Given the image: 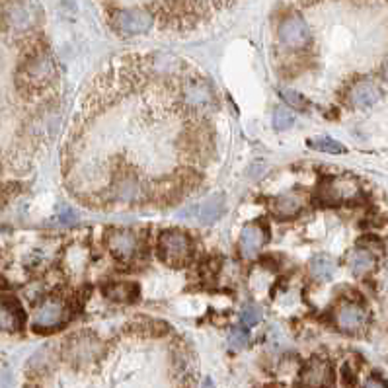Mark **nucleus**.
<instances>
[{
    "label": "nucleus",
    "mask_w": 388,
    "mask_h": 388,
    "mask_svg": "<svg viewBox=\"0 0 388 388\" xmlns=\"http://www.w3.org/2000/svg\"><path fill=\"white\" fill-rule=\"evenodd\" d=\"M20 76L27 88L43 90L57 78V67H55L51 55L46 51H34L22 64Z\"/></svg>",
    "instance_id": "1"
},
{
    "label": "nucleus",
    "mask_w": 388,
    "mask_h": 388,
    "mask_svg": "<svg viewBox=\"0 0 388 388\" xmlns=\"http://www.w3.org/2000/svg\"><path fill=\"white\" fill-rule=\"evenodd\" d=\"M191 252L190 236L181 230H164L158 236V256L172 268H183L191 260Z\"/></svg>",
    "instance_id": "2"
},
{
    "label": "nucleus",
    "mask_w": 388,
    "mask_h": 388,
    "mask_svg": "<svg viewBox=\"0 0 388 388\" xmlns=\"http://www.w3.org/2000/svg\"><path fill=\"white\" fill-rule=\"evenodd\" d=\"M0 16L8 29L16 34H26L36 27L39 12L29 0H4L0 6Z\"/></svg>",
    "instance_id": "3"
},
{
    "label": "nucleus",
    "mask_w": 388,
    "mask_h": 388,
    "mask_svg": "<svg viewBox=\"0 0 388 388\" xmlns=\"http://www.w3.org/2000/svg\"><path fill=\"white\" fill-rule=\"evenodd\" d=\"M180 104L193 118H203L215 108V96L207 82L188 81L181 84Z\"/></svg>",
    "instance_id": "4"
},
{
    "label": "nucleus",
    "mask_w": 388,
    "mask_h": 388,
    "mask_svg": "<svg viewBox=\"0 0 388 388\" xmlns=\"http://www.w3.org/2000/svg\"><path fill=\"white\" fill-rule=\"evenodd\" d=\"M64 320H67V305L63 298L47 297L34 310L32 326L36 332H51L61 328Z\"/></svg>",
    "instance_id": "5"
},
{
    "label": "nucleus",
    "mask_w": 388,
    "mask_h": 388,
    "mask_svg": "<svg viewBox=\"0 0 388 388\" xmlns=\"http://www.w3.org/2000/svg\"><path fill=\"white\" fill-rule=\"evenodd\" d=\"M111 193L118 201L123 203H135L146 198L145 180L137 174L133 168H121L111 180Z\"/></svg>",
    "instance_id": "6"
},
{
    "label": "nucleus",
    "mask_w": 388,
    "mask_h": 388,
    "mask_svg": "<svg viewBox=\"0 0 388 388\" xmlns=\"http://www.w3.org/2000/svg\"><path fill=\"white\" fill-rule=\"evenodd\" d=\"M193 183H195V174L191 170H181L168 180L158 181L154 186V199L162 205H174L193 188Z\"/></svg>",
    "instance_id": "7"
},
{
    "label": "nucleus",
    "mask_w": 388,
    "mask_h": 388,
    "mask_svg": "<svg viewBox=\"0 0 388 388\" xmlns=\"http://www.w3.org/2000/svg\"><path fill=\"white\" fill-rule=\"evenodd\" d=\"M277 37H279L281 43L291 51L305 49L312 41L310 27L298 14H289L281 20L279 27H277Z\"/></svg>",
    "instance_id": "8"
},
{
    "label": "nucleus",
    "mask_w": 388,
    "mask_h": 388,
    "mask_svg": "<svg viewBox=\"0 0 388 388\" xmlns=\"http://www.w3.org/2000/svg\"><path fill=\"white\" fill-rule=\"evenodd\" d=\"M154 16L146 8H123L113 14V26L125 36H141L151 32Z\"/></svg>",
    "instance_id": "9"
},
{
    "label": "nucleus",
    "mask_w": 388,
    "mask_h": 388,
    "mask_svg": "<svg viewBox=\"0 0 388 388\" xmlns=\"http://www.w3.org/2000/svg\"><path fill=\"white\" fill-rule=\"evenodd\" d=\"M99 353H102L99 340L96 335L86 334V332L73 335L64 345V355L74 365H88L94 359H98Z\"/></svg>",
    "instance_id": "10"
},
{
    "label": "nucleus",
    "mask_w": 388,
    "mask_h": 388,
    "mask_svg": "<svg viewBox=\"0 0 388 388\" xmlns=\"http://www.w3.org/2000/svg\"><path fill=\"white\" fill-rule=\"evenodd\" d=\"M298 388H334L332 365L322 357H312L300 370Z\"/></svg>",
    "instance_id": "11"
},
{
    "label": "nucleus",
    "mask_w": 388,
    "mask_h": 388,
    "mask_svg": "<svg viewBox=\"0 0 388 388\" xmlns=\"http://www.w3.org/2000/svg\"><path fill=\"white\" fill-rule=\"evenodd\" d=\"M104 240L109 252L113 254V258H118L121 262H131L139 250V238L133 230H127V228H109Z\"/></svg>",
    "instance_id": "12"
},
{
    "label": "nucleus",
    "mask_w": 388,
    "mask_h": 388,
    "mask_svg": "<svg viewBox=\"0 0 388 388\" xmlns=\"http://www.w3.org/2000/svg\"><path fill=\"white\" fill-rule=\"evenodd\" d=\"M268 228L262 223H250L242 228L240 233V256L246 262H252L262 252V248L268 242Z\"/></svg>",
    "instance_id": "13"
},
{
    "label": "nucleus",
    "mask_w": 388,
    "mask_h": 388,
    "mask_svg": "<svg viewBox=\"0 0 388 388\" xmlns=\"http://www.w3.org/2000/svg\"><path fill=\"white\" fill-rule=\"evenodd\" d=\"M335 326L347 332V334H357L367 326V312L355 303H342L334 314Z\"/></svg>",
    "instance_id": "14"
},
{
    "label": "nucleus",
    "mask_w": 388,
    "mask_h": 388,
    "mask_svg": "<svg viewBox=\"0 0 388 388\" xmlns=\"http://www.w3.org/2000/svg\"><path fill=\"white\" fill-rule=\"evenodd\" d=\"M357 183L353 180H332L326 181L324 186L320 188V201L324 205H338L342 203L343 199H349L353 195H357Z\"/></svg>",
    "instance_id": "15"
},
{
    "label": "nucleus",
    "mask_w": 388,
    "mask_h": 388,
    "mask_svg": "<svg viewBox=\"0 0 388 388\" xmlns=\"http://www.w3.org/2000/svg\"><path fill=\"white\" fill-rule=\"evenodd\" d=\"M307 205V198L303 195V193H298V191H287V193H281L277 198L273 199V203H271V209H273V213L281 219H287V217H295L298 215L303 209Z\"/></svg>",
    "instance_id": "16"
},
{
    "label": "nucleus",
    "mask_w": 388,
    "mask_h": 388,
    "mask_svg": "<svg viewBox=\"0 0 388 388\" xmlns=\"http://www.w3.org/2000/svg\"><path fill=\"white\" fill-rule=\"evenodd\" d=\"M382 98V92L375 82L361 81L353 84L349 90V104L355 108H370Z\"/></svg>",
    "instance_id": "17"
},
{
    "label": "nucleus",
    "mask_w": 388,
    "mask_h": 388,
    "mask_svg": "<svg viewBox=\"0 0 388 388\" xmlns=\"http://www.w3.org/2000/svg\"><path fill=\"white\" fill-rule=\"evenodd\" d=\"M24 326V314L16 300L0 297V332H18Z\"/></svg>",
    "instance_id": "18"
},
{
    "label": "nucleus",
    "mask_w": 388,
    "mask_h": 388,
    "mask_svg": "<svg viewBox=\"0 0 388 388\" xmlns=\"http://www.w3.org/2000/svg\"><path fill=\"white\" fill-rule=\"evenodd\" d=\"M347 265H349L353 275L361 277V275H367V273H370V271L375 270L377 258H375V254L370 252L369 248L357 246V248H353L352 252H349V256H347Z\"/></svg>",
    "instance_id": "19"
},
{
    "label": "nucleus",
    "mask_w": 388,
    "mask_h": 388,
    "mask_svg": "<svg viewBox=\"0 0 388 388\" xmlns=\"http://www.w3.org/2000/svg\"><path fill=\"white\" fill-rule=\"evenodd\" d=\"M137 295H139V287L133 281H116V283H109L106 287V297L113 303H119V305L133 303Z\"/></svg>",
    "instance_id": "20"
},
{
    "label": "nucleus",
    "mask_w": 388,
    "mask_h": 388,
    "mask_svg": "<svg viewBox=\"0 0 388 388\" xmlns=\"http://www.w3.org/2000/svg\"><path fill=\"white\" fill-rule=\"evenodd\" d=\"M211 148V139L205 131L201 129H193L183 137V153L193 158H199L203 153H207Z\"/></svg>",
    "instance_id": "21"
},
{
    "label": "nucleus",
    "mask_w": 388,
    "mask_h": 388,
    "mask_svg": "<svg viewBox=\"0 0 388 388\" xmlns=\"http://www.w3.org/2000/svg\"><path fill=\"white\" fill-rule=\"evenodd\" d=\"M223 211H225V198L223 195H213L199 207V221L205 223V225H211V223H215L223 215Z\"/></svg>",
    "instance_id": "22"
},
{
    "label": "nucleus",
    "mask_w": 388,
    "mask_h": 388,
    "mask_svg": "<svg viewBox=\"0 0 388 388\" xmlns=\"http://www.w3.org/2000/svg\"><path fill=\"white\" fill-rule=\"evenodd\" d=\"M308 271L316 281H328L332 279V275H334L335 263L328 256H314L308 263Z\"/></svg>",
    "instance_id": "23"
},
{
    "label": "nucleus",
    "mask_w": 388,
    "mask_h": 388,
    "mask_svg": "<svg viewBox=\"0 0 388 388\" xmlns=\"http://www.w3.org/2000/svg\"><path fill=\"white\" fill-rule=\"evenodd\" d=\"M308 146L314 148V151H320V153H330V154H342L345 153V146L342 143H338L330 137H318V139H312L308 141Z\"/></svg>",
    "instance_id": "24"
},
{
    "label": "nucleus",
    "mask_w": 388,
    "mask_h": 388,
    "mask_svg": "<svg viewBox=\"0 0 388 388\" xmlns=\"http://www.w3.org/2000/svg\"><path fill=\"white\" fill-rule=\"evenodd\" d=\"M133 328L137 332H143V334H151V335H160L168 330V326H164L162 322L158 320H151V318H145V320H133Z\"/></svg>",
    "instance_id": "25"
},
{
    "label": "nucleus",
    "mask_w": 388,
    "mask_h": 388,
    "mask_svg": "<svg viewBox=\"0 0 388 388\" xmlns=\"http://www.w3.org/2000/svg\"><path fill=\"white\" fill-rule=\"evenodd\" d=\"M295 125V118L291 116V111L287 108H275L273 111V127H275V131H287L291 127Z\"/></svg>",
    "instance_id": "26"
},
{
    "label": "nucleus",
    "mask_w": 388,
    "mask_h": 388,
    "mask_svg": "<svg viewBox=\"0 0 388 388\" xmlns=\"http://www.w3.org/2000/svg\"><path fill=\"white\" fill-rule=\"evenodd\" d=\"M281 98H283L285 104H289L291 108L300 109V111L308 108V102L303 98V96H300L297 90H291V88H281Z\"/></svg>",
    "instance_id": "27"
},
{
    "label": "nucleus",
    "mask_w": 388,
    "mask_h": 388,
    "mask_svg": "<svg viewBox=\"0 0 388 388\" xmlns=\"http://www.w3.org/2000/svg\"><path fill=\"white\" fill-rule=\"evenodd\" d=\"M244 326H254L262 320V310L256 307V305H246L242 308V314H240Z\"/></svg>",
    "instance_id": "28"
},
{
    "label": "nucleus",
    "mask_w": 388,
    "mask_h": 388,
    "mask_svg": "<svg viewBox=\"0 0 388 388\" xmlns=\"http://www.w3.org/2000/svg\"><path fill=\"white\" fill-rule=\"evenodd\" d=\"M228 343L233 349H242L248 343V332L244 328H233L230 334H228Z\"/></svg>",
    "instance_id": "29"
},
{
    "label": "nucleus",
    "mask_w": 388,
    "mask_h": 388,
    "mask_svg": "<svg viewBox=\"0 0 388 388\" xmlns=\"http://www.w3.org/2000/svg\"><path fill=\"white\" fill-rule=\"evenodd\" d=\"M363 388H388V384L382 379H379V377H370V379H367Z\"/></svg>",
    "instance_id": "30"
},
{
    "label": "nucleus",
    "mask_w": 388,
    "mask_h": 388,
    "mask_svg": "<svg viewBox=\"0 0 388 388\" xmlns=\"http://www.w3.org/2000/svg\"><path fill=\"white\" fill-rule=\"evenodd\" d=\"M382 76H384V81H388V59L387 63H384V67H382Z\"/></svg>",
    "instance_id": "31"
},
{
    "label": "nucleus",
    "mask_w": 388,
    "mask_h": 388,
    "mask_svg": "<svg viewBox=\"0 0 388 388\" xmlns=\"http://www.w3.org/2000/svg\"><path fill=\"white\" fill-rule=\"evenodd\" d=\"M203 388H215L213 387V382H211V379L205 380V384H203Z\"/></svg>",
    "instance_id": "32"
}]
</instances>
